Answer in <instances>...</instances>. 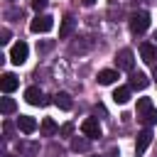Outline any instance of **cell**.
<instances>
[{
	"instance_id": "6da1fadb",
	"label": "cell",
	"mask_w": 157,
	"mask_h": 157,
	"mask_svg": "<svg viewBox=\"0 0 157 157\" xmlns=\"http://www.w3.org/2000/svg\"><path fill=\"white\" fill-rule=\"evenodd\" d=\"M137 120H142L145 125H155L157 123V110L152 108L150 98H137Z\"/></svg>"
},
{
	"instance_id": "7a4b0ae2",
	"label": "cell",
	"mask_w": 157,
	"mask_h": 157,
	"mask_svg": "<svg viewBox=\"0 0 157 157\" xmlns=\"http://www.w3.org/2000/svg\"><path fill=\"white\" fill-rule=\"evenodd\" d=\"M147 27H150V12L140 10V12H132L130 15V32L132 34H142Z\"/></svg>"
},
{
	"instance_id": "3957f363",
	"label": "cell",
	"mask_w": 157,
	"mask_h": 157,
	"mask_svg": "<svg viewBox=\"0 0 157 157\" xmlns=\"http://www.w3.org/2000/svg\"><path fill=\"white\" fill-rule=\"evenodd\" d=\"M54 27V17H49V15H37L32 22H29V29L34 32V34H44V32H49Z\"/></svg>"
},
{
	"instance_id": "277c9868",
	"label": "cell",
	"mask_w": 157,
	"mask_h": 157,
	"mask_svg": "<svg viewBox=\"0 0 157 157\" xmlns=\"http://www.w3.org/2000/svg\"><path fill=\"white\" fill-rule=\"evenodd\" d=\"M27 54H29V47H27L25 42H17V44H12V49H10V61L20 66V64L27 61Z\"/></svg>"
},
{
	"instance_id": "5b68a950",
	"label": "cell",
	"mask_w": 157,
	"mask_h": 157,
	"mask_svg": "<svg viewBox=\"0 0 157 157\" xmlns=\"http://www.w3.org/2000/svg\"><path fill=\"white\" fill-rule=\"evenodd\" d=\"M115 64H118V69H123V71H132V66H135L132 52H130V49H120V52L115 54Z\"/></svg>"
},
{
	"instance_id": "8992f818",
	"label": "cell",
	"mask_w": 157,
	"mask_h": 157,
	"mask_svg": "<svg viewBox=\"0 0 157 157\" xmlns=\"http://www.w3.org/2000/svg\"><path fill=\"white\" fill-rule=\"evenodd\" d=\"M81 132H83L88 140L101 137V125H98V120H96V118H86V120L81 123Z\"/></svg>"
},
{
	"instance_id": "52a82bcc",
	"label": "cell",
	"mask_w": 157,
	"mask_h": 157,
	"mask_svg": "<svg viewBox=\"0 0 157 157\" xmlns=\"http://www.w3.org/2000/svg\"><path fill=\"white\" fill-rule=\"evenodd\" d=\"M25 101H27L29 105H44V103H47V98H44V93H42L39 86H29V88L25 91Z\"/></svg>"
},
{
	"instance_id": "ba28073f",
	"label": "cell",
	"mask_w": 157,
	"mask_h": 157,
	"mask_svg": "<svg viewBox=\"0 0 157 157\" xmlns=\"http://www.w3.org/2000/svg\"><path fill=\"white\" fill-rule=\"evenodd\" d=\"M140 56H142L145 64H155V59H157V47H155L152 42H142V44H140Z\"/></svg>"
},
{
	"instance_id": "9c48e42d",
	"label": "cell",
	"mask_w": 157,
	"mask_h": 157,
	"mask_svg": "<svg viewBox=\"0 0 157 157\" xmlns=\"http://www.w3.org/2000/svg\"><path fill=\"white\" fill-rule=\"evenodd\" d=\"M20 86V78L15 76V74H10V71H5L2 76H0V88L5 91V93H12L15 88Z\"/></svg>"
},
{
	"instance_id": "30bf717a",
	"label": "cell",
	"mask_w": 157,
	"mask_h": 157,
	"mask_svg": "<svg viewBox=\"0 0 157 157\" xmlns=\"http://www.w3.org/2000/svg\"><path fill=\"white\" fill-rule=\"evenodd\" d=\"M150 142H152V130H150V128H145V130L137 135V140H135V152H137V155H142V152L150 147Z\"/></svg>"
},
{
	"instance_id": "8fae6325",
	"label": "cell",
	"mask_w": 157,
	"mask_h": 157,
	"mask_svg": "<svg viewBox=\"0 0 157 157\" xmlns=\"http://www.w3.org/2000/svg\"><path fill=\"white\" fill-rule=\"evenodd\" d=\"M147 86H150V78H147V74L137 71V74H132V76H130V91H145Z\"/></svg>"
},
{
	"instance_id": "7c38bea8",
	"label": "cell",
	"mask_w": 157,
	"mask_h": 157,
	"mask_svg": "<svg viewBox=\"0 0 157 157\" xmlns=\"http://www.w3.org/2000/svg\"><path fill=\"white\" fill-rule=\"evenodd\" d=\"M17 128H20L25 135H32V132L37 130V120H34L32 115H20V118H17Z\"/></svg>"
},
{
	"instance_id": "4fadbf2b",
	"label": "cell",
	"mask_w": 157,
	"mask_h": 157,
	"mask_svg": "<svg viewBox=\"0 0 157 157\" xmlns=\"http://www.w3.org/2000/svg\"><path fill=\"white\" fill-rule=\"evenodd\" d=\"M54 105H56V108H61V110H71L74 101H71V96H69L66 91H59V93L54 96Z\"/></svg>"
},
{
	"instance_id": "5bb4252c",
	"label": "cell",
	"mask_w": 157,
	"mask_h": 157,
	"mask_svg": "<svg viewBox=\"0 0 157 157\" xmlns=\"http://www.w3.org/2000/svg\"><path fill=\"white\" fill-rule=\"evenodd\" d=\"M74 27H76V20H74L71 15H66L64 22H61V27H59V39H66V37L74 32Z\"/></svg>"
},
{
	"instance_id": "9a60e30c",
	"label": "cell",
	"mask_w": 157,
	"mask_h": 157,
	"mask_svg": "<svg viewBox=\"0 0 157 157\" xmlns=\"http://www.w3.org/2000/svg\"><path fill=\"white\" fill-rule=\"evenodd\" d=\"M115 78H118V71H113V69H103V71H98V83L101 86H110V83H115Z\"/></svg>"
},
{
	"instance_id": "2e32d148",
	"label": "cell",
	"mask_w": 157,
	"mask_h": 157,
	"mask_svg": "<svg viewBox=\"0 0 157 157\" xmlns=\"http://www.w3.org/2000/svg\"><path fill=\"white\" fill-rule=\"evenodd\" d=\"M130 93H132V91H130V86H120V88H115V91H113V101L123 105V103H128V101H130Z\"/></svg>"
},
{
	"instance_id": "e0dca14e",
	"label": "cell",
	"mask_w": 157,
	"mask_h": 157,
	"mask_svg": "<svg viewBox=\"0 0 157 157\" xmlns=\"http://www.w3.org/2000/svg\"><path fill=\"white\" fill-rule=\"evenodd\" d=\"M39 130H42V135H44V137H52V135H54V132H56L59 128H56V123H54L52 118H44V120H42V128H39Z\"/></svg>"
},
{
	"instance_id": "ac0fdd59",
	"label": "cell",
	"mask_w": 157,
	"mask_h": 157,
	"mask_svg": "<svg viewBox=\"0 0 157 157\" xmlns=\"http://www.w3.org/2000/svg\"><path fill=\"white\" fill-rule=\"evenodd\" d=\"M17 152H20V157H32V155L37 152V145H27V142H20V145H17Z\"/></svg>"
},
{
	"instance_id": "d6986e66",
	"label": "cell",
	"mask_w": 157,
	"mask_h": 157,
	"mask_svg": "<svg viewBox=\"0 0 157 157\" xmlns=\"http://www.w3.org/2000/svg\"><path fill=\"white\" fill-rule=\"evenodd\" d=\"M15 108H17V103H15L12 98H2V101H0V110H2L5 115H10V113H15Z\"/></svg>"
},
{
	"instance_id": "ffe728a7",
	"label": "cell",
	"mask_w": 157,
	"mask_h": 157,
	"mask_svg": "<svg viewBox=\"0 0 157 157\" xmlns=\"http://www.w3.org/2000/svg\"><path fill=\"white\" fill-rule=\"evenodd\" d=\"M71 147H74L76 152H86V150H88V140H83V137H74Z\"/></svg>"
},
{
	"instance_id": "44dd1931",
	"label": "cell",
	"mask_w": 157,
	"mask_h": 157,
	"mask_svg": "<svg viewBox=\"0 0 157 157\" xmlns=\"http://www.w3.org/2000/svg\"><path fill=\"white\" fill-rule=\"evenodd\" d=\"M32 7L39 12V10H44V7H47V0H32Z\"/></svg>"
},
{
	"instance_id": "7402d4cb",
	"label": "cell",
	"mask_w": 157,
	"mask_h": 157,
	"mask_svg": "<svg viewBox=\"0 0 157 157\" xmlns=\"http://www.w3.org/2000/svg\"><path fill=\"white\" fill-rule=\"evenodd\" d=\"M0 37H2L0 42H2V44H7V42H10V29H2V32H0Z\"/></svg>"
},
{
	"instance_id": "603a6c76",
	"label": "cell",
	"mask_w": 157,
	"mask_h": 157,
	"mask_svg": "<svg viewBox=\"0 0 157 157\" xmlns=\"http://www.w3.org/2000/svg\"><path fill=\"white\" fill-rule=\"evenodd\" d=\"M71 130H74V125L69 123V125H64V128H61V135H71Z\"/></svg>"
},
{
	"instance_id": "cb8c5ba5",
	"label": "cell",
	"mask_w": 157,
	"mask_h": 157,
	"mask_svg": "<svg viewBox=\"0 0 157 157\" xmlns=\"http://www.w3.org/2000/svg\"><path fill=\"white\" fill-rule=\"evenodd\" d=\"M93 2H96V0H83V5H93Z\"/></svg>"
},
{
	"instance_id": "d4e9b609",
	"label": "cell",
	"mask_w": 157,
	"mask_h": 157,
	"mask_svg": "<svg viewBox=\"0 0 157 157\" xmlns=\"http://www.w3.org/2000/svg\"><path fill=\"white\" fill-rule=\"evenodd\" d=\"M2 157H17V155H2Z\"/></svg>"
},
{
	"instance_id": "484cf974",
	"label": "cell",
	"mask_w": 157,
	"mask_h": 157,
	"mask_svg": "<svg viewBox=\"0 0 157 157\" xmlns=\"http://www.w3.org/2000/svg\"><path fill=\"white\" fill-rule=\"evenodd\" d=\"M91 157H101V155H91Z\"/></svg>"
}]
</instances>
